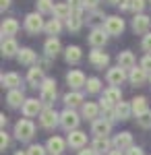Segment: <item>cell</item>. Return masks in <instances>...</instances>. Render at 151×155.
I'll return each instance as SVG.
<instances>
[{"label":"cell","instance_id":"45","mask_svg":"<svg viewBox=\"0 0 151 155\" xmlns=\"http://www.w3.org/2000/svg\"><path fill=\"white\" fill-rule=\"evenodd\" d=\"M97 4H99V0H85V8H89V11H95Z\"/></svg>","mask_w":151,"mask_h":155},{"label":"cell","instance_id":"7","mask_svg":"<svg viewBox=\"0 0 151 155\" xmlns=\"http://www.w3.org/2000/svg\"><path fill=\"white\" fill-rule=\"evenodd\" d=\"M54 97H56V81H54V79H46V81L42 83V101L52 104Z\"/></svg>","mask_w":151,"mask_h":155},{"label":"cell","instance_id":"25","mask_svg":"<svg viewBox=\"0 0 151 155\" xmlns=\"http://www.w3.org/2000/svg\"><path fill=\"white\" fill-rule=\"evenodd\" d=\"M99 110L102 107L97 106V104H93V101H87V104H83V118L87 120H97V114H99Z\"/></svg>","mask_w":151,"mask_h":155},{"label":"cell","instance_id":"34","mask_svg":"<svg viewBox=\"0 0 151 155\" xmlns=\"http://www.w3.org/2000/svg\"><path fill=\"white\" fill-rule=\"evenodd\" d=\"M130 114H133V106L128 101H120L116 106V118L118 120H126Z\"/></svg>","mask_w":151,"mask_h":155},{"label":"cell","instance_id":"52","mask_svg":"<svg viewBox=\"0 0 151 155\" xmlns=\"http://www.w3.org/2000/svg\"><path fill=\"white\" fill-rule=\"evenodd\" d=\"M15 155H29V153H27V151H17Z\"/></svg>","mask_w":151,"mask_h":155},{"label":"cell","instance_id":"38","mask_svg":"<svg viewBox=\"0 0 151 155\" xmlns=\"http://www.w3.org/2000/svg\"><path fill=\"white\" fill-rule=\"evenodd\" d=\"M137 122H139L141 128H151V112H145L143 116H139Z\"/></svg>","mask_w":151,"mask_h":155},{"label":"cell","instance_id":"35","mask_svg":"<svg viewBox=\"0 0 151 155\" xmlns=\"http://www.w3.org/2000/svg\"><path fill=\"white\" fill-rule=\"evenodd\" d=\"M60 29H62V23H60V19H50L46 23V33L48 35H58L60 33Z\"/></svg>","mask_w":151,"mask_h":155},{"label":"cell","instance_id":"41","mask_svg":"<svg viewBox=\"0 0 151 155\" xmlns=\"http://www.w3.org/2000/svg\"><path fill=\"white\" fill-rule=\"evenodd\" d=\"M141 68H143L145 72H151V54L143 56V60H141Z\"/></svg>","mask_w":151,"mask_h":155},{"label":"cell","instance_id":"19","mask_svg":"<svg viewBox=\"0 0 151 155\" xmlns=\"http://www.w3.org/2000/svg\"><path fill=\"white\" fill-rule=\"evenodd\" d=\"M27 81L31 83V87H37V85L42 87V83L46 81V79H44V71H42L39 66H31V68H29V74H27Z\"/></svg>","mask_w":151,"mask_h":155},{"label":"cell","instance_id":"18","mask_svg":"<svg viewBox=\"0 0 151 155\" xmlns=\"http://www.w3.org/2000/svg\"><path fill=\"white\" fill-rule=\"evenodd\" d=\"M64 145H66V143H64L60 137H50V139H48L46 149H48L52 155H62V151H64Z\"/></svg>","mask_w":151,"mask_h":155},{"label":"cell","instance_id":"46","mask_svg":"<svg viewBox=\"0 0 151 155\" xmlns=\"http://www.w3.org/2000/svg\"><path fill=\"white\" fill-rule=\"evenodd\" d=\"M126 155H145V153H143L141 147H130V149L126 151Z\"/></svg>","mask_w":151,"mask_h":155},{"label":"cell","instance_id":"48","mask_svg":"<svg viewBox=\"0 0 151 155\" xmlns=\"http://www.w3.org/2000/svg\"><path fill=\"white\" fill-rule=\"evenodd\" d=\"M99 19H104V12H99V11H93V17L89 19V21H99Z\"/></svg>","mask_w":151,"mask_h":155},{"label":"cell","instance_id":"29","mask_svg":"<svg viewBox=\"0 0 151 155\" xmlns=\"http://www.w3.org/2000/svg\"><path fill=\"white\" fill-rule=\"evenodd\" d=\"M70 15H72V8L69 6V2H60L54 6V19H66L69 21Z\"/></svg>","mask_w":151,"mask_h":155},{"label":"cell","instance_id":"36","mask_svg":"<svg viewBox=\"0 0 151 155\" xmlns=\"http://www.w3.org/2000/svg\"><path fill=\"white\" fill-rule=\"evenodd\" d=\"M54 2L52 0H37V11L39 12H54Z\"/></svg>","mask_w":151,"mask_h":155},{"label":"cell","instance_id":"49","mask_svg":"<svg viewBox=\"0 0 151 155\" xmlns=\"http://www.w3.org/2000/svg\"><path fill=\"white\" fill-rule=\"evenodd\" d=\"M79 155H97L93 149H83V151H79Z\"/></svg>","mask_w":151,"mask_h":155},{"label":"cell","instance_id":"32","mask_svg":"<svg viewBox=\"0 0 151 155\" xmlns=\"http://www.w3.org/2000/svg\"><path fill=\"white\" fill-rule=\"evenodd\" d=\"M64 104H66V107L72 110L75 106H81V104H83V95L79 93V91H70V93L64 95Z\"/></svg>","mask_w":151,"mask_h":155},{"label":"cell","instance_id":"47","mask_svg":"<svg viewBox=\"0 0 151 155\" xmlns=\"http://www.w3.org/2000/svg\"><path fill=\"white\" fill-rule=\"evenodd\" d=\"M120 8H122V11L133 8V0H122V2H120Z\"/></svg>","mask_w":151,"mask_h":155},{"label":"cell","instance_id":"6","mask_svg":"<svg viewBox=\"0 0 151 155\" xmlns=\"http://www.w3.org/2000/svg\"><path fill=\"white\" fill-rule=\"evenodd\" d=\"M106 41H108V31H106L104 27H95L91 33H89V44H91L95 50H99Z\"/></svg>","mask_w":151,"mask_h":155},{"label":"cell","instance_id":"21","mask_svg":"<svg viewBox=\"0 0 151 155\" xmlns=\"http://www.w3.org/2000/svg\"><path fill=\"white\" fill-rule=\"evenodd\" d=\"M135 62H137V60H135V56H133V52H120V54H118V66H120V68H124V71H133V68H135Z\"/></svg>","mask_w":151,"mask_h":155},{"label":"cell","instance_id":"15","mask_svg":"<svg viewBox=\"0 0 151 155\" xmlns=\"http://www.w3.org/2000/svg\"><path fill=\"white\" fill-rule=\"evenodd\" d=\"M17 31H19V23H17L15 19H4V23H2V27H0L2 39H6V37L17 35Z\"/></svg>","mask_w":151,"mask_h":155},{"label":"cell","instance_id":"4","mask_svg":"<svg viewBox=\"0 0 151 155\" xmlns=\"http://www.w3.org/2000/svg\"><path fill=\"white\" fill-rule=\"evenodd\" d=\"M60 122V114L54 110V107H44V112L39 114V124L44 128H54Z\"/></svg>","mask_w":151,"mask_h":155},{"label":"cell","instance_id":"51","mask_svg":"<svg viewBox=\"0 0 151 155\" xmlns=\"http://www.w3.org/2000/svg\"><path fill=\"white\" fill-rule=\"evenodd\" d=\"M108 155H124V153H122L120 149H112V151H110V153H108Z\"/></svg>","mask_w":151,"mask_h":155},{"label":"cell","instance_id":"13","mask_svg":"<svg viewBox=\"0 0 151 155\" xmlns=\"http://www.w3.org/2000/svg\"><path fill=\"white\" fill-rule=\"evenodd\" d=\"M89 62H91L93 66H97V68H104L110 62V56L106 52H102V50H93L91 54H89Z\"/></svg>","mask_w":151,"mask_h":155},{"label":"cell","instance_id":"20","mask_svg":"<svg viewBox=\"0 0 151 155\" xmlns=\"http://www.w3.org/2000/svg\"><path fill=\"white\" fill-rule=\"evenodd\" d=\"M102 99H106V101H110L112 106H118L120 101H122V91L118 89V87H108L104 91V97Z\"/></svg>","mask_w":151,"mask_h":155},{"label":"cell","instance_id":"11","mask_svg":"<svg viewBox=\"0 0 151 155\" xmlns=\"http://www.w3.org/2000/svg\"><path fill=\"white\" fill-rule=\"evenodd\" d=\"M66 81L72 89H79V87H87V79H85V74L81 71H70L66 74Z\"/></svg>","mask_w":151,"mask_h":155},{"label":"cell","instance_id":"17","mask_svg":"<svg viewBox=\"0 0 151 155\" xmlns=\"http://www.w3.org/2000/svg\"><path fill=\"white\" fill-rule=\"evenodd\" d=\"M124 79H126V72H124V68H120V66H116V68H110V71H108V83L112 85V87L120 85Z\"/></svg>","mask_w":151,"mask_h":155},{"label":"cell","instance_id":"31","mask_svg":"<svg viewBox=\"0 0 151 155\" xmlns=\"http://www.w3.org/2000/svg\"><path fill=\"white\" fill-rule=\"evenodd\" d=\"M0 81H2L4 87H8V89H17V85H21V77L17 72H6V74H2Z\"/></svg>","mask_w":151,"mask_h":155},{"label":"cell","instance_id":"10","mask_svg":"<svg viewBox=\"0 0 151 155\" xmlns=\"http://www.w3.org/2000/svg\"><path fill=\"white\" fill-rule=\"evenodd\" d=\"M60 50H62V46H60L58 37H50V39H46V44H44V52H46L48 58H56V56L60 54Z\"/></svg>","mask_w":151,"mask_h":155},{"label":"cell","instance_id":"9","mask_svg":"<svg viewBox=\"0 0 151 155\" xmlns=\"http://www.w3.org/2000/svg\"><path fill=\"white\" fill-rule=\"evenodd\" d=\"M149 25H151V19L147 15H137L135 19H133V29L137 31V33H145L147 35V31H149Z\"/></svg>","mask_w":151,"mask_h":155},{"label":"cell","instance_id":"26","mask_svg":"<svg viewBox=\"0 0 151 155\" xmlns=\"http://www.w3.org/2000/svg\"><path fill=\"white\" fill-rule=\"evenodd\" d=\"M70 31H79L83 27V11H72V15L69 17V21H66Z\"/></svg>","mask_w":151,"mask_h":155},{"label":"cell","instance_id":"39","mask_svg":"<svg viewBox=\"0 0 151 155\" xmlns=\"http://www.w3.org/2000/svg\"><path fill=\"white\" fill-rule=\"evenodd\" d=\"M46 147H42V145H31L29 149H27V153L29 155H46Z\"/></svg>","mask_w":151,"mask_h":155},{"label":"cell","instance_id":"5","mask_svg":"<svg viewBox=\"0 0 151 155\" xmlns=\"http://www.w3.org/2000/svg\"><path fill=\"white\" fill-rule=\"evenodd\" d=\"M104 29L108 31V35H120L124 31V21L120 17H108L104 23Z\"/></svg>","mask_w":151,"mask_h":155},{"label":"cell","instance_id":"43","mask_svg":"<svg viewBox=\"0 0 151 155\" xmlns=\"http://www.w3.org/2000/svg\"><path fill=\"white\" fill-rule=\"evenodd\" d=\"M143 8H145V0H133V11H137L141 15Z\"/></svg>","mask_w":151,"mask_h":155},{"label":"cell","instance_id":"50","mask_svg":"<svg viewBox=\"0 0 151 155\" xmlns=\"http://www.w3.org/2000/svg\"><path fill=\"white\" fill-rule=\"evenodd\" d=\"M11 6V0H0V8L4 11V8H8Z\"/></svg>","mask_w":151,"mask_h":155},{"label":"cell","instance_id":"8","mask_svg":"<svg viewBox=\"0 0 151 155\" xmlns=\"http://www.w3.org/2000/svg\"><path fill=\"white\" fill-rule=\"evenodd\" d=\"M91 130H93L95 137H108L110 130H112V122H110V120H106V118H97L95 122H93Z\"/></svg>","mask_w":151,"mask_h":155},{"label":"cell","instance_id":"2","mask_svg":"<svg viewBox=\"0 0 151 155\" xmlns=\"http://www.w3.org/2000/svg\"><path fill=\"white\" fill-rule=\"evenodd\" d=\"M79 122H81L79 114H77L75 110H70V107H66V110L60 114V126H62V128H66V130H70V132L77 130Z\"/></svg>","mask_w":151,"mask_h":155},{"label":"cell","instance_id":"14","mask_svg":"<svg viewBox=\"0 0 151 155\" xmlns=\"http://www.w3.org/2000/svg\"><path fill=\"white\" fill-rule=\"evenodd\" d=\"M66 143L72 147V149H83V145L87 143V134L81 130H72L69 134V139H66Z\"/></svg>","mask_w":151,"mask_h":155},{"label":"cell","instance_id":"1","mask_svg":"<svg viewBox=\"0 0 151 155\" xmlns=\"http://www.w3.org/2000/svg\"><path fill=\"white\" fill-rule=\"evenodd\" d=\"M33 134H35V124L29 118H21L15 124V137L19 141H29Z\"/></svg>","mask_w":151,"mask_h":155},{"label":"cell","instance_id":"22","mask_svg":"<svg viewBox=\"0 0 151 155\" xmlns=\"http://www.w3.org/2000/svg\"><path fill=\"white\" fill-rule=\"evenodd\" d=\"M114 147L116 149H130L133 147V134L130 132H120V134H116V139H114Z\"/></svg>","mask_w":151,"mask_h":155},{"label":"cell","instance_id":"3","mask_svg":"<svg viewBox=\"0 0 151 155\" xmlns=\"http://www.w3.org/2000/svg\"><path fill=\"white\" fill-rule=\"evenodd\" d=\"M25 29L29 31V33H39L42 29H46V23H44V19H42V15L39 12H29L27 17H25Z\"/></svg>","mask_w":151,"mask_h":155},{"label":"cell","instance_id":"28","mask_svg":"<svg viewBox=\"0 0 151 155\" xmlns=\"http://www.w3.org/2000/svg\"><path fill=\"white\" fill-rule=\"evenodd\" d=\"M64 58H66V62H70V64H77V62L83 58L81 48H79V46H69L66 52H64Z\"/></svg>","mask_w":151,"mask_h":155},{"label":"cell","instance_id":"42","mask_svg":"<svg viewBox=\"0 0 151 155\" xmlns=\"http://www.w3.org/2000/svg\"><path fill=\"white\" fill-rule=\"evenodd\" d=\"M8 145H11V139H8V134H6V132L2 130V132H0V149L4 151Z\"/></svg>","mask_w":151,"mask_h":155},{"label":"cell","instance_id":"23","mask_svg":"<svg viewBox=\"0 0 151 155\" xmlns=\"http://www.w3.org/2000/svg\"><path fill=\"white\" fill-rule=\"evenodd\" d=\"M0 50H2V54L4 56H19V46H17V41L12 39V37H6V39H2V46H0Z\"/></svg>","mask_w":151,"mask_h":155},{"label":"cell","instance_id":"40","mask_svg":"<svg viewBox=\"0 0 151 155\" xmlns=\"http://www.w3.org/2000/svg\"><path fill=\"white\" fill-rule=\"evenodd\" d=\"M69 6L72 11H83L85 8V0H69Z\"/></svg>","mask_w":151,"mask_h":155},{"label":"cell","instance_id":"27","mask_svg":"<svg viewBox=\"0 0 151 155\" xmlns=\"http://www.w3.org/2000/svg\"><path fill=\"white\" fill-rule=\"evenodd\" d=\"M17 60L21 62V64H27V66H31L35 60H37V54H35L31 48H23L21 52H19V56H17Z\"/></svg>","mask_w":151,"mask_h":155},{"label":"cell","instance_id":"16","mask_svg":"<svg viewBox=\"0 0 151 155\" xmlns=\"http://www.w3.org/2000/svg\"><path fill=\"white\" fill-rule=\"evenodd\" d=\"M6 101H8V106L11 107H23V104L27 101L25 99V95H23V91L21 89H11L8 91V95H6Z\"/></svg>","mask_w":151,"mask_h":155},{"label":"cell","instance_id":"30","mask_svg":"<svg viewBox=\"0 0 151 155\" xmlns=\"http://www.w3.org/2000/svg\"><path fill=\"white\" fill-rule=\"evenodd\" d=\"M128 79H130V83H133V85H137V87H139V85H143L145 81H147V72L143 71L141 66H139V68L135 66V68L130 71V74H128Z\"/></svg>","mask_w":151,"mask_h":155},{"label":"cell","instance_id":"12","mask_svg":"<svg viewBox=\"0 0 151 155\" xmlns=\"http://www.w3.org/2000/svg\"><path fill=\"white\" fill-rule=\"evenodd\" d=\"M44 110H42V101H37V99H27L23 104V114L27 118H33L37 114H42Z\"/></svg>","mask_w":151,"mask_h":155},{"label":"cell","instance_id":"54","mask_svg":"<svg viewBox=\"0 0 151 155\" xmlns=\"http://www.w3.org/2000/svg\"><path fill=\"white\" fill-rule=\"evenodd\" d=\"M149 81H151V74H149Z\"/></svg>","mask_w":151,"mask_h":155},{"label":"cell","instance_id":"24","mask_svg":"<svg viewBox=\"0 0 151 155\" xmlns=\"http://www.w3.org/2000/svg\"><path fill=\"white\" fill-rule=\"evenodd\" d=\"M130 106H133V114H137V118L143 116L145 112H149V107H147V97H143V95L135 97Z\"/></svg>","mask_w":151,"mask_h":155},{"label":"cell","instance_id":"37","mask_svg":"<svg viewBox=\"0 0 151 155\" xmlns=\"http://www.w3.org/2000/svg\"><path fill=\"white\" fill-rule=\"evenodd\" d=\"M99 89H102V81H99V79H95V77L87 79V91H89V93H97Z\"/></svg>","mask_w":151,"mask_h":155},{"label":"cell","instance_id":"44","mask_svg":"<svg viewBox=\"0 0 151 155\" xmlns=\"http://www.w3.org/2000/svg\"><path fill=\"white\" fill-rule=\"evenodd\" d=\"M143 50L151 54V33H147V35L143 37Z\"/></svg>","mask_w":151,"mask_h":155},{"label":"cell","instance_id":"33","mask_svg":"<svg viewBox=\"0 0 151 155\" xmlns=\"http://www.w3.org/2000/svg\"><path fill=\"white\" fill-rule=\"evenodd\" d=\"M91 149L95 153H102V151H108L110 153V141H108V137H95Z\"/></svg>","mask_w":151,"mask_h":155},{"label":"cell","instance_id":"53","mask_svg":"<svg viewBox=\"0 0 151 155\" xmlns=\"http://www.w3.org/2000/svg\"><path fill=\"white\" fill-rule=\"evenodd\" d=\"M108 2H112V4H120L122 0H108Z\"/></svg>","mask_w":151,"mask_h":155}]
</instances>
